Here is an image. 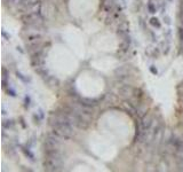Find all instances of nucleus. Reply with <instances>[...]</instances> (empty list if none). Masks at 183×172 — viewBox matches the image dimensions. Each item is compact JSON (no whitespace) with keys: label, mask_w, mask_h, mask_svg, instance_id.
I'll return each instance as SVG.
<instances>
[{"label":"nucleus","mask_w":183,"mask_h":172,"mask_svg":"<svg viewBox=\"0 0 183 172\" xmlns=\"http://www.w3.org/2000/svg\"><path fill=\"white\" fill-rule=\"evenodd\" d=\"M51 125L53 127V132L63 139H69L73 135V129L72 125H70L65 122H62L58 115H51Z\"/></svg>","instance_id":"obj_1"},{"label":"nucleus","mask_w":183,"mask_h":172,"mask_svg":"<svg viewBox=\"0 0 183 172\" xmlns=\"http://www.w3.org/2000/svg\"><path fill=\"white\" fill-rule=\"evenodd\" d=\"M45 170L47 171H57L62 166V158L58 150H47L46 151V160L44 162Z\"/></svg>","instance_id":"obj_2"},{"label":"nucleus","mask_w":183,"mask_h":172,"mask_svg":"<svg viewBox=\"0 0 183 172\" xmlns=\"http://www.w3.org/2000/svg\"><path fill=\"white\" fill-rule=\"evenodd\" d=\"M22 21L26 25H33V27H41L44 24V18L38 13H26L22 16Z\"/></svg>","instance_id":"obj_3"},{"label":"nucleus","mask_w":183,"mask_h":172,"mask_svg":"<svg viewBox=\"0 0 183 172\" xmlns=\"http://www.w3.org/2000/svg\"><path fill=\"white\" fill-rule=\"evenodd\" d=\"M58 135H56L55 133L54 134H51L46 138L45 140V151L47 150H55V149L58 148L60 146V140H58Z\"/></svg>","instance_id":"obj_4"},{"label":"nucleus","mask_w":183,"mask_h":172,"mask_svg":"<svg viewBox=\"0 0 183 172\" xmlns=\"http://www.w3.org/2000/svg\"><path fill=\"white\" fill-rule=\"evenodd\" d=\"M154 123V120L151 118V116H144L142 119V123H141V132H145L148 131L149 129L151 127Z\"/></svg>","instance_id":"obj_5"},{"label":"nucleus","mask_w":183,"mask_h":172,"mask_svg":"<svg viewBox=\"0 0 183 172\" xmlns=\"http://www.w3.org/2000/svg\"><path fill=\"white\" fill-rule=\"evenodd\" d=\"M119 93H120V95H121V97H128L133 94V88L128 85H124L119 88Z\"/></svg>","instance_id":"obj_6"},{"label":"nucleus","mask_w":183,"mask_h":172,"mask_svg":"<svg viewBox=\"0 0 183 172\" xmlns=\"http://www.w3.org/2000/svg\"><path fill=\"white\" fill-rule=\"evenodd\" d=\"M114 74H116V76H117L118 78H126V77L129 75V70L126 68V67H120L119 69H117V70L114 71Z\"/></svg>","instance_id":"obj_7"},{"label":"nucleus","mask_w":183,"mask_h":172,"mask_svg":"<svg viewBox=\"0 0 183 172\" xmlns=\"http://www.w3.org/2000/svg\"><path fill=\"white\" fill-rule=\"evenodd\" d=\"M118 34L121 36L123 38L126 37L127 34H128V24L127 23H123V24H120L119 27H118Z\"/></svg>","instance_id":"obj_8"},{"label":"nucleus","mask_w":183,"mask_h":172,"mask_svg":"<svg viewBox=\"0 0 183 172\" xmlns=\"http://www.w3.org/2000/svg\"><path fill=\"white\" fill-rule=\"evenodd\" d=\"M81 103L85 106H88V107H92V106H96L97 100H95V99H82Z\"/></svg>","instance_id":"obj_9"},{"label":"nucleus","mask_w":183,"mask_h":172,"mask_svg":"<svg viewBox=\"0 0 183 172\" xmlns=\"http://www.w3.org/2000/svg\"><path fill=\"white\" fill-rule=\"evenodd\" d=\"M47 83H48L51 87H57V86H58V80H57L56 78H54V77H51V76H48Z\"/></svg>","instance_id":"obj_10"},{"label":"nucleus","mask_w":183,"mask_h":172,"mask_svg":"<svg viewBox=\"0 0 183 172\" xmlns=\"http://www.w3.org/2000/svg\"><path fill=\"white\" fill-rule=\"evenodd\" d=\"M151 24H152V25H156V27H158V28L160 27V23L158 22V20H157V18H151Z\"/></svg>","instance_id":"obj_11"},{"label":"nucleus","mask_w":183,"mask_h":172,"mask_svg":"<svg viewBox=\"0 0 183 172\" xmlns=\"http://www.w3.org/2000/svg\"><path fill=\"white\" fill-rule=\"evenodd\" d=\"M4 126L5 127H11V126H13V122L11 120H5L4 122Z\"/></svg>","instance_id":"obj_12"},{"label":"nucleus","mask_w":183,"mask_h":172,"mask_svg":"<svg viewBox=\"0 0 183 172\" xmlns=\"http://www.w3.org/2000/svg\"><path fill=\"white\" fill-rule=\"evenodd\" d=\"M180 101L183 103V93H181V94H180Z\"/></svg>","instance_id":"obj_13"},{"label":"nucleus","mask_w":183,"mask_h":172,"mask_svg":"<svg viewBox=\"0 0 183 172\" xmlns=\"http://www.w3.org/2000/svg\"><path fill=\"white\" fill-rule=\"evenodd\" d=\"M181 119H182V122H183V113L181 114Z\"/></svg>","instance_id":"obj_14"}]
</instances>
